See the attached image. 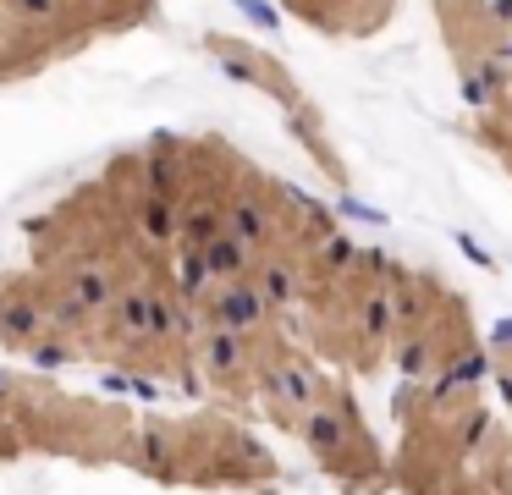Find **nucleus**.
Segmentation results:
<instances>
[{"instance_id":"nucleus-7","label":"nucleus","mask_w":512,"mask_h":495,"mask_svg":"<svg viewBox=\"0 0 512 495\" xmlns=\"http://www.w3.org/2000/svg\"><path fill=\"white\" fill-rule=\"evenodd\" d=\"M292 17H303L309 28L336 33V39H369L380 22L397 11V0H281Z\"/></svg>"},{"instance_id":"nucleus-3","label":"nucleus","mask_w":512,"mask_h":495,"mask_svg":"<svg viewBox=\"0 0 512 495\" xmlns=\"http://www.w3.org/2000/svg\"><path fill=\"white\" fill-rule=\"evenodd\" d=\"M127 468L160 484H199V490H281L276 451L221 407L193 418H138Z\"/></svg>"},{"instance_id":"nucleus-5","label":"nucleus","mask_w":512,"mask_h":495,"mask_svg":"<svg viewBox=\"0 0 512 495\" xmlns=\"http://www.w3.org/2000/svg\"><path fill=\"white\" fill-rule=\"evenodd\" d=\"M287 435L309 451V462L342 495L397 490V484H391V451H386V440L369 429V413H364V402H358L353 374H342V369L325 374V385L314 391V402L292 418Z\"/></svg>"},{"instance_id":"nucleus-6","label":"nucleus","mask_w":512,"mask_h":495,"mask_svg":"<svg viewBox=\"0 0 512 495\" xmlns=\"http://www.w3.org/2000/svg\"><path fill=\"white\" fill-rule=\"evenodd\" d=\"M204 50L215 55V61L226 66V77H237V83L259 88V94H270L281 105V116H287V132L292 143H298L303 154H309L314 165H320V176L331 187H342V193H353V171H347V154L336 149L331 127H325V110L309 99V88L298 83V77L287 72V66L276 61V55H265L259 44L248 39H226V33H210L204 39Z\"/></svg>"},{"instance_id":"nucleus-9","label":"nucleus","mask_w":512,"mask_h":495,"mask_svg":"<svg viewBox=\"0 0 512 495\" xmlns=\"http://www.w3.org/2000/svg\"><path fill=\"white\" fill-rule=\"evenodd\" d=\"M17 391H23V385H17L12 374H0V413H12L17 407Z\"/></svg>"},{"instance_id":"nucleus-2","label":"nucleus","mask_w":512,"mask_h":495,"mask_svg":"<svg viewBox=\"0 0 512 495\" xmlns=\"http://www.w3.org/2000/svg\"><path fill=\"white\" fill-rule=\"evenodd\" d=\"M391 286H397V259L347 242L309 281L287 325L331 369L375 380L380 369H391Z\"/></svg>"},{"instance_id":"nucleus-1","label":"nucleus","mask_w":512,"mask_h":495,"mask_svg":"<svg viewBox=\"0 0 512 495\" xmlns=\"http://www.w3.org/2000/svg\"><path fill=\"white\" fill-rule=\"evenodd\" d=\"M397 495H512V336L397 391Z\"/></svg>"},{"instance_id":"nucleus-4","label":"nucleus","mask_w":512,"mask_h":495,"mask_svg":"<svg viewBox=\"0 0 512 495\" xmlns=\"http://www.w3.org/2000/svg\"><path fill=\"white\" fill-rule=\"evenodd\" d=\"M485 352V330L463 286H452L430 264L397 259V286H391V369L402 385H424L463 369Z\"/></svg>"},{"instance_id":"nucleus-8","label":"nucleus","mask_w":512,"mask_h":495,"mask_svg":"<svg viewBox=\"0 0 512 495\" xmlns=\"http://www.w3.org/2000/svg\"><path fill=\"white\" fill-rule=\"evenodd\" d=\"M468 110H474V138L512 171V66L485 88V94L468 99Z\"/></svg>"}]
</instances>
